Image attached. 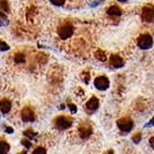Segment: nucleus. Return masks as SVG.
Segmentation results:
<instances>
[{
	"mask_svg": "<svg viewBox=\"0 0 154 154\" xmlns=\"http://www.w3.org/2000/svg\"><path fill=\"white\" fill-rule=\"evenodd\" d=\"M46 151L44 148H41V146H39V148H37L35 151H33V154H45Z\"/></svg>",
	"mask_w": 154,
	"mask_h": 154,
	"instance_id": "21",
	"label": "nucleus"
},
{
	"mask_svg": "<svg viewBox=\"0 0 154 154\" xmlns=\"http://www.w3.org/2000/svg\"><path fill=\"white\" fill-rule=\"evenodd\" d=\"M141 17L144 22H148V23L153 21L154 20V8L149 7V5H148V7H144V8L142 9Z\"/></svg>",
	"mask_w": 154,
	"mask_h": 154,
	"instance_id": "5",
	"label": "nucleus"
},
{
	"mask_svg": "<svg viewBox=\"0 0 154 154\" xmlns=\"http://www.w3.org/2000/svg\"><path fill=\"white\" fill-rule=\"evenodd\" d=\"M24 135H25L26 137H28L29 139H32L33 137L36 136V133H33V131H31V129H28V131H26L25 133H24Z\"/></svg>",
	"mask_w": 154,
	"mask_h": 154,
	"instance_id": "19",
	"label": "nucleus"
},
{
	"mask_svg": "<svg viewBox=\"0 0 154 154\" xmlns=\"http://www.w3.org/2000/svg\"><path fill=\"white\" fill-rule=\"evenodd\" d=\"M110 65L114 68H121L124 65V60L122 59L121 56L114 54L110 56Z\"/></svg>",
	"mask_w": 154,
	"mask_h": 154,
	"instance_id": "9",
	"label": "nucleus"
},
{
	"mask_svg": "<svg viewBox=\"0 0 154 154\" xmlns=\"http://www.w3.org/2000/svg\"><path fill=\"white\" fill-rule=\"evenodd\" d=\"M0 109L3 114H7L9 111L11 110V101L8 99H2L0 100Z\"/></svg>",
	"mask_w": 154,
	"mask_h": 154,
	"instance_id": "11",
	"label": "nucleus"
},
{
	"mask_svg": "<svg viewBox=\"0 0 154 154\" xmlns=\"http://www.w3.org/2000/svg\"><path fill=\"white\" fill-rule=\"evenodd\" d=\"M10 151V144L5 141H0V154H5Z\"/></svg>",
	"mask_w": 154,
	"mask_h": 154,
	"instance_id": "13",
	"label": "nucleus"
},
{
	"mask_svg": "<svg viewBox=\"0 0 154 154\" xmlns=\"http://www.w3.org/2000/svg\"><path fill=\"white\" fill-rule=\"evenodd\" d=\"M58 35L63 40L70 38L73 35V27L71 25H64L58 29Z\"/></svg>",
	"mask_w": 154,
	"mask_h": 154,
	"instance_id": "3",
	"label": "nucleus"
},
{
	"mask_svg": "<svg viewBox=\"0 0 154 154\" xmlns=\"http://www.w3.org/2000/svg\"><path fill=\"white\" fill-rule=\"evenodd\" d=\"M14 62H15L16 64H22V63H24L25 62V55L21 54V53L16 54L15 57H14Z\"/></svg>",
	"mask_w": 154,
	"mask_h": 154,
	"instance_id": "15",
	"label": "nucleus"
},
{
	"mask_svg": "<svg viewBox=\"0 0 154 154\" xmlns=\"http://www.w3.org/2000/svg\"><path fill=\"white\" fill-rule=\"evenodd\" d=\"M22 144H23V146H25L27 149H29V148L31 146V142L29 141L28 139H23V140H22Z\"/></svg>",
	"mask_w": 154,
	"mask_h": 154,
	"instance_id": "22",
	"label": "nucleus"
},
{
	"mask_svg": "<svg viewBox=\"0 0 154 154\" xmlns=\"http://www.w3.org/2000/svg\"><path fill=\"white\" fill-rule=\"evenodd\" d=\"M81 78H82V79L84 80L85 83H88V82H90V73H88V71L83 72L82 75H81Z\"/></svg>",
	"mask_w": 154,
	"mask_h": 154,
	"instance_id": "20",
	"label": "nucleus"
},
{
	"mask_svg": "<svg viewBox=\"0 0 154 154\" xmlns=\"http://www.w3.org/2000/svg\"><path fill=\"white\" fill-rule=\"evenodd\" d=\"M0 7L2 8L3 11L5 12H9L10 11V8H9V3L7 0H0Z\"/></svg>",
	"mask_w": 154,
	"mask_h": 154,
	"instance_id": "16",
	"label": "nucleus"
},
{
	"mask_svg": "<svg viewBox=\"0 0 154 154\" xmlns=\"http://www.w3.org/2000/svg\"><path fill=\"white\" fill-rule=\"evenodd\" d=\"M0 50L1 51H8V50H10V46H9V44L3 42L2 40H0Z\"/></svg>",
	"mask_w": 154,
	"mask_h": 154,
	"instance_id": "17",
	"label": "nucleus"
},
{
	"mask_svg": "<svg viewBox=\"0 0 154 154\" xmlns=\"http://www.w3.org/2000/svg\"><path fill=\"white\" fill-rule=\"evenodd\" d=\"M116 124L122 131H129L133 128V121L129 119H121L116 122Z\"/></svg>",
	"mask_w": 154,
	"mask_h": 154,
	"instance_id": "6",
	"label": "nucleus"
},
{
	"mask_svg": "<svg viewBox=\"0 0 154 154\" xmlns=\"http://www.w3.org/2000/svg\"><path fill=\"white\" fill-rule=\"evenodd\" d=\"M79 133H80V136H81V138L86 139V138H88L91 135H92L93 129H92V127L88 125V124H82V125L80 126Z\"/></svg>",
	"mask_w": 154,
	"mask_h": 154,
	"instance_id": "8",
	"label": "nucleus"
},
{
	"mask_svg": "<svg viewBox=\"0 0 154 154\" xmlns=\"http://www.w3.org/2000/svg\"><path fill=\"white\" fill-rule=\"evenodd\" d=\"M71 125H72L71 120L65 118V116H59V118H57L55 120V126L58 129H67L69 128Z\"/></svg>",
	"mask_w": 154,
	"mask_h": 154,
	"instance_id": "4",
	"label": "nucleus"
},
{
	"mask_svg": "<svg viewBox=\"0 0 154 154\" xmlns=\"http://www.w3.org/2000/svg\"><path fill=\"white\" fill-rule=\"evenodd\" d=\"M22 120L24 122H32L35 121V113L29 107H26L22 110Z\"/></svg>",
	"mask_w": 154,
	"mask_h": 154,
	"instance_id": "7",
	"label": "nucleus"
},
{
	"mask_svg": "<svg viewBox=\"0 0 154 154\" xmlns=\"http://www.w3.org/2000/svg\"><path fill=\"white\" fill-rule=\"evenodd\" d=\"M50 2H51L52 5H57V7H62V5H64L65 0H50Z\"/></svg>",
	"mask_w": 154,
	"mask_h": 154,
	"instance_id": "18",
	"label": "nucleus"
},
{
	"mask_svg": "<svg viewBox=\"0 0 154 154\" xmlns=\"http://www.w3.org/2000/svg\"><path fill=\"white\" fill-rule=\"evenodd\" d=\"M133 140H134V142H139V140H140V135H137V136H135L133 138Z\"/></svg>",
	"mask_w": 154,
	"mask_h": 154,
	"instance_id": "24",
	"label": "nucleus"
},
{
	"mask_svg": "<svg viewBox=\"0 0 154 154\" xmlns=\"http://www.w3.org/2000/svg\"><path fill=\"white\" fill-rule=\"evenodd\" d=\"M149 125H154V118L152 119L151 121H150V123H149Z\"/></svg>",
	"mask_w": 154,
	"mask_h": 154,
	"instance_id": "27",
	"label": "nucleus"
},
{
	"mask_svg": "<svg viewBox=\"0 0 154 154\" xmlns=\"http://www.w3.org/2000/svg\"><path fill=\"white\" fill-rule=\"evenodd\" d=\"M94 85H95V88L99 91H106L109 88V85H110V82H109V80L107 77L105 75H101V77H98L95 79L94 81Z\"/></svg>",
	"mask_w": 154,
	"mask_h": 154,
	"instance_id": "2",
	"label": "nucleus"
},
{
	"mask_svg": "<svg viewBox=\"0 0 154 154\" xmlns=\"http://www.w3.org/2000/svg\"><path fill=\"white\" fill-rule=\"evenodd\" d=\"M107 13L111 16H120L122 14V11H121V9L119 8V7H116V5H112V7H110V8L107 10Z\"/></svg>",
	"mask_w": 154,
	"mask_h": 154,
	"instance_id": "12",
	"label": "nucleus"
},
{
	"mask_svg": "<svg viewBox=\"0 0 154 154\" xmlns=\"http://www.w3.org/2000/svg\"><path fill=\"white\" fill-rule=\"evenodd\" d=\"M118 1H120V2H125V1H127V0H118Z\"/></svg>",
	"mask_w": 154,
	"mask_h": 154,
	"instance_id": "28",
	"label": "nucleus"
},
{
	"mask_svg": "<svg viewBox=\"0 0 154 154\" xmlns=\"http://www.w3.org/2000/svg\"><path fill=\"white\" fill-rule=\"evenodd\" d=\"M2 25V22H1V20H0V26Z\"/></svg>",
	"mask_w": 154,
	"mask_h": 154,
	"instance_id": "29",
	"label": "nucleus"
},
{
	"mask_svg": "<svg viewBox=\"0 0 154 154\" xmlns=\"http://www.w3.org/2000/svg\"><path fill=\"white\" fill-rule=\"evenodd\" d=\"M153 45V39L150 35H142L138 39V46L142 50H148Z\"/></svg>",
	"mask_w": 154,
	"mask_h": 154,
	"instance_id": "1",
	"label": "nucleus"
},
{
	"mask_svg": "<svg viewBox=\"0 0 154 154\" xmlns=\"http://www.w3.org/2000/svg\"><path fill=\"white\" fill-rule=\"evenodd\" d=\"M85 107H86V109L90 111H96L98 109V107H99V100L93 96L88 103H86Z\"/></svg>",
	"mask_w": 154,
	"mask_h": 154,
	"instance_id": "10",
	"label": "nucleus"
},
{
	"mask_svg": "<svg viewBox=\"0 0 154 154\" xmlns=\"http://www.w3.org/2000/svg\"><path fill=\"white\" fill-rule=\"evenodd\" d=\"M95 57L99 60V62H105L106 59H107V55H106V53L103 51H101V50H98L97 52L95 53Z\"/></svg>",
	"mask_w": 154,
	"mask_h": 154,
	"instance_id": "14",
	"label": "nucleus"
},
{
	"mask_svg": "<svg viewBox=\"0 0 154 154\" xmlns=\"http://www.w3.org/2000/svg\"><path fill=\"white\" fill-rule=\"evenodd\" d=\"M150 146H151V148L154 150V138H151V139H150Z\"/></svg>",
	"mask_w": 154,
	"mask_h": 154,
	"instance_id": "26",
	"label": "nucleus"
},
{
	"mask_svg": "<svg viewBox=\"0 0 154 154\" xmlns=\"http://www.w3.org/2000/svg\"><path fill=\"white\" fill-rule=\"evenodd\" d=\"M68 108L70 109V111H71L72 113H75V112H77V107H75V105H72V103L68 105Z\"/></svg>",
	"mask_w": 154,
	"mask_h": 154,
	"instance_id": "23",
	"label": "nucleus"
},
{
	"mask_svg": "<svg viewBox=\"0 0 154 154\" xmlns=\"http://www.w3.org/2000/svg\"><path fill=\"white\" fill-rule=\"evenodd\" d=\"M5 131H7L8 134H12L13 133V128H12V127H7V128H5Z\"/></svg>",
	"mask_w": 154,
	"mask_h": 154,
	"instance_id": "25",
	"label": "nucleus"
}]
</instances>
